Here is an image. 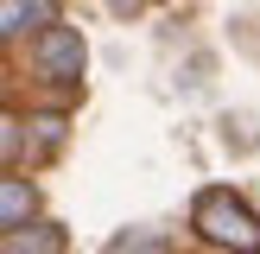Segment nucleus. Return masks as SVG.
<instances>
[{"instance_id": "423d86ee", "label": "nucleus", "mask_w": 260, "mask_h": 254, "mask_svg": "<svg viewBox=\"0 0 260 254\" xmlns=\"http://www.w3.org/2000/svg\"><path fill=\"white\" fill-rule=\"evenodd\" d=\"M63 146V114H32V140H25V159H51Z\"/></svg>"}, {"instance_id": "f03ea898", "label": "nucleus", "mask_w": 260, "mask_h": 254, "mask_svg": "<svg viewBox=\"0 0 260 254\" xmlns=\"http://www.w3.org/2000/svg\"><path fill=\"white\" fill-rule=\"evenodd\" d=\"M32 64H38V76L45 83H57V89H76L83 83V64H89V51H83V32L76 25H45V32L32 38Z\"/></svg>"}, {"instance_id": "f257e3e1", "label": "nucleus", "mask_w": 260, "mask_h": 254, "mask_svg": "<svg viewBox=\"0 0 260 254\" xmlns=\"http://www.w3.org/2000/svg\"><path fill=\"white\" fill-rule=\"evenodd\" d=\"M190 229L203 241H216V248H229V254H260V216L235 190H203L197 210H190Z\"/></svg>"}, {"instance_id": "20e7f679", "label": "nucleus", "mask_w": 260, "mask_h": 254, "mask_svg": "<svg viewBox=\"0 0 260 254\" xmlns=\"http://www.w3.org/2000/svg\"><path fill=\"white\" fill-rule=\"evenodd\" d=\"M0 254H63V229H51V223H25V229H7Z\"/></svg>"}, {"instance_id": "39448f33", "label": "nucleus", "mask_w": 260, "mask_h": 254, "mask_svg": "<svg viewBox=\"0 0 260 254\" xmlns=\"http://www.w3.org/2000/svg\"><path fill=\"white\" fill-rule=\"evenodd\" d=\"M32 210H38L32 184H25V178H7V184H0V229H25Z\"/></svg>"}, {"instance_id": "7ed1b4c3", "label": "nucleus", "mask_w": 260, "mask_h": 254, "mask_svg": "<svg viewBox=\"0 0 260 254\" xmlns=\"http://www.w3.org/2000/svg\"><path fill=\"white\" fill-rule=\"evenodd\" d=\"M45 32V25H57V0H7L0 7V32L7 38H19V32Z\"/></svg>"}]
</instances>
